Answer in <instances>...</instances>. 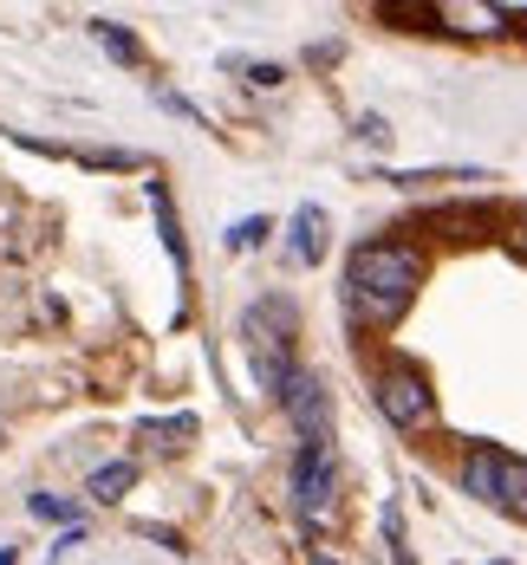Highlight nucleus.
I'll use <instances>...</instances> for the list:
<instances>
[{
  "mask_svg": "<svg viewBox=\"0 0 527 565\" xmlns=\"http://www.w3.org/2000/svg\"><path fill=\"white\" fill-rule=\"evenodd\" d=\"M423 247H410V241H358L346 260V299L351 312L365 319V326H398L404 319V306L417 299V286H423Z\"/></svg>",
  "mask_w": 527,
  "mask_h": 565,
  "instance_id": "1",
  "label": "nucleus"
},
{
  "mask_svg": "<svg viewBox=\"0 0 527 565\" xmlns=\"http://www.w3.org/2000/svg\"><path fill=\"white\" fill-rule=\"evenodd\" d=\"M293 332H299V312L293 299H261L241 312V339H247V358H254V377L281 396L293 377Z\"/></svg>",
  "mask_w": 527,
  "mask_h": 565,
  "instance_id": "2",
  "label": "nucleus"
},
{
  "mask_svg": "<svg viewBox=\"0 0 527 565\" xmlns=\"http://www.w3.org/2000/svg\"><path fill=\"white\" fill-rule=\"evenodd\" d=\"M339 501V455H333V436L326 443H299L293 455V508L306 526H319Z\"/></svg>",
  "mask_w": 527,
  "mask_h": 565,
  "instance_id": "3",
  "label": "nucleus"
},
{
  "mask_svg": "<svg viewBox=\"0 0 527 565\" xmlns=\"http://www.w3.org/2000/svg\"><path fill=\"white\" fill-rule=\"evenodd\" d=\"M371 396H378V416H384L391 429H404V436H417V429L436 423V396H430V384H423L410 364H384Z\"/></svg>",
  "mask_w": 527,
  "mask_h": 565,
  "instance_id": "4",
  "label": "nucleus"
},
{
  "mask_svg": "<svg viewBox=\"0 0 527 565\" xmlns=\"http://www.w3.org/2000/svg\"><path fill=\"white\" fill-rule=\"evenodd\" d=\"M281 403H287V416H293V429H299V443H326L333 396L319 391V377H313V371H293L287 391H281Z\"/></svg>",
  "mask_w": 527,
  "mask_h": 565,
  "instance_id": "5",
  "label": "nucleus"
},
{
  "mask_svg": "<svg viewBox=\"0 0 527 565\" xmlns=\"http://www.w3.org/2000/svg\"><path fill=\"white\" fill-rule=\"evenodd\" d=\"M326 234H333V227H326V209L306 202V209L293 215V254H299V267H319V260H326Z\"/></svg>",
  "mask_w": 527,
  "mask_h": 565,
  "instance_id": "6",
  "label": "nucleus"
},
{
  "mask_svg": "<svg viewBox=\"0 0 527 565\" xmlns=\"http://www.w3.org/2000/svg\"><path fill=\"white\" fill-rule=\"evenodd\" d=\"M463 488L475 494V501H488V508H495V494H502V449H468Z\"/></svg>",
  "mask_w": 527,
  "mask_h": 565,
  "instance_id": "7",
  "label": "nucleus"
},
{
  "mask_svg": "<svg viewBox=\"0 0 527 565\" xmlns=\"http://www.w3.org/2000/svg\"><path fill=\"white\" fill-rule=\"evenodd\" d=\"M130 488H137V461H105V468L85 481V494H92V501H124Z\"/></svg>",
  "mask_w": 527,
  "mask_h": 565,
  "instance_id": "8",
  "label": "nucleus"
},
{
  "mask_svg": "<svg viewBox=\"0 0 527 565\" xmlns=\"http://www.w3.org/2000/svg\"><path fill=\"white\" fill-rule=\"evenodd\" d=\"M495 508L527 520V461L521 455H502V494H495Z\"/></svg>",
  "mask_w": 527,
  "mask_h": 565,
  "instance_id": "9",
  "label": "nucleus"
},
{
  "mask_svg": "<svg viewBox=\"0 0 527 565\" xmlns=\"http://www.w3.org/2000/svg\"><path fill=\"white\" fill-rule=\"evenodd\" d=\"M92 33H98V46H105L112 58H124V65H137V58H144V46H137L117 20H92Z\"/></svg>",
  "mask_w": 527,
  "mask_h": 565,
  "instance_id": "10",
  "label": "nucleus"
},
{
  "mask_svg": "<svg viewBox=\"0 0 527 565\" xmlns=\"http://www.w3.org/2000/svg\"><path fill=\"white\" fill-rule=\"evenodd\" d=\"M150 202H157V227H164V247H170V260H176V267H189V254H182V234H176L170 195H164V189H150Z\"/></svg>",
  "mask_w": 527,
  "mask_h": 565,
  "instance_id": "11",
  "label": "nucleus"
},
{
  "mask_svg": "<svg viewBox=\"0 0 527 565\" xmlns=\"http://www.w3.org/2000/svg\"><path fill=\"white\" fill-rule=\"evenodd\" d=\"M378 13H384V20H417L423 33H436V20H443V7H417V0H384Z\"/></svg>",
  "mask_w": 527,
  "mask_h": 565,
  "instance_id": "12",
  "label": "nucleus"
},
{
  "mask_svg": "<svg viewBox=\"0 0 527 565\" xmlns=\"http://www.w3.org/2000/svg\"><path fill=\"white\" fill-rule=\"evenodd\" d=\"M384 540H391V559L410 565V546H404V508H398V501L384 508Z\"/></svg>",
  "mask_w": 527,
  "mask_h": 565,
  "instance_id": "13",
  "label": "nucleus"
},
{
  "mask_svg": "<svg viewBox=\"0 0 527 565\" xmlns=\"http://www.w3.org/2000/svg\"><path fill=\"white\" fill-rule=\"evenodd\" d=\"M261 241H267V222H261V215H247V222L229 227V247H234V254H247V247H261Z\"/></svg>",
  "mask_w": 527,
  "mask_h": 565,
  "instance_id": "14",
  "label": "nucleus"
},
{
  "mask_svg": "<svg viewBox=\"0 0 527 565\" xmlns=\"http://www.w3.org/2000/svg\"><path fill=\"white\" fill-rule=\"evenodd\" d=\"M391 182H398V189H423V182H475V170H404V175H391Z\"/></svg>",
  "mask_w": 527,
  "mask_h": 565,
  "instance_id": "15",
  "label": "nucleus"
},
{
  "mask_svg": "<svg viewBox=\"0 0 527 565\" xmlns=\"http://www.w3.org/2000/svg\"><path fill=\"white\" fill-rule=\"evenodd\" d=\"M27 508L40 513V520H65V526L78 520V508H72V501H59V494H27Z\"/></svg>",
  "mask_w": 527,
  "mask_h": 565,
  "instance_id": "16",
  "label": "nucleus"
},
{
  "mask_svg": "<svg viewBox=\"0 0 527 565\" xmlns=\"http://www.w3.org/2000/svg\"><path fill=\"white\" fill-rule=\"evenodd\" d=\"M508 254L527 260V215H515V227H508Z\"/></svg>",
  "mask_w": 527,
  "mask_h": 565,
  "instance_id": "17",
  "label": "nucleus"
},
{
  "mask_svg": "<svg viewBox=\"0 0 527 565\" xmlns=\"http://www.w3.org/2000/svg\"><path fill=\"white\" fill-rule=\"evenodd\" d=\"M358 137H365V143H378V137H391V130H384V117H358Z\"/></svg>",
  "mask_w": 527,
  "mask_h": 565,
  "instance_id": "18",
  "label": "nucleus"
},
{
  "mask_svg": "<svg viewBox=\"0 0 527 565\" xmlns=\"http://www.w3.org/2000/svg\"><path fill=\"white\" fill-rule=\"evenodd\" d=\"M313 565H339V559H333V553H319V559H313Z\"/></svg>",
  "mask_w": 527,
  "mask_h": 565,
  "instance_id": "19",
  "label": "nucleus"
},
{
  "mask_svg": "<svg viewBox=\"0 0 527 565\" xmlns=\"http://www.w3.org/2000/svg\"><path fill=\"white\" fill-rule=\"evenodd\" d=\"M0 565H13V553H7V546H0Z\"/></svg>",
  "mask_w": 527,
  "mask_h": 565,
  "instance_id": "20",
  "label": "nucleus"
},
{
  "mask_svg": "<svg viewBox=\"0 0 527 565\" xmlns=\"http://www.w3.org/2000/svg\"><path fill=\"white\" fill-rule=\"evenodd\" d=\"M502 565H508V559H502Z\"/></svg>",
  "mask_w": 527,
  "mask_h": 565,
  "instance_id": "21",
  "label": "nucleus"
}]
</instances>
